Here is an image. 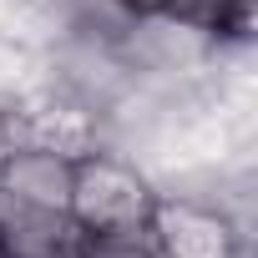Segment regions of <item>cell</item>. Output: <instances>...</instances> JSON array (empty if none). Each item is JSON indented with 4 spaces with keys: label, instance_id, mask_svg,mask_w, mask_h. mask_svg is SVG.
Listing matches in <instances>:
<instances>
[{
    "label": "cell",
    "instance_id": "cell-3",
    "mask_svg": "<svg viewBox=\"0 0 258 258\" xmlns=\"http://www.w3.org/2000/svg\"><path fill=\"white\" fill-rule=\"evenodd\" d=\"M81 228L66 208H26L0 198V258H76Z\"/></svg>",
    "mask_w": 258,
    "mask_h": 258
},
{
    "label": "cell",
    "instance_id": "cell-5",
    "mask_svg": "<svg viewBox=\"0 0 258 258\" xmlns=\"http://www.w3.org/2000/svg\"><path fill=\"white\" fill-rule=\"evenodd\" d=\"M76 258H157L147 243V223L142 228H121V233H81Z\"/></svg>",
    "mask_w": 258,
    "mask_h": 258
},
{
    "label": "cell",
    "instance_id": "cell-2",
    "mask_svg": "<svg viewBox=\"0 0 258 258\" xmlns=\"http://www.w3.org/2000/svg\"><path fill=\"white\" fill-rule=\"evenodd\" d=\"M147 243L157 258H248V228L223 203L187 192H157Z\"/></svg>",
    "mask_w": 258,
    "mask_h": 258
},
{
    "label": "cell",
    "instance_id": "cell-6",
    "mask_svg": "<svg viewBox=\"0 0 258 258\" xmlns=\"http://www.w3.org/2000/svg\"><path fill=\"white\" fill-rule=\"evenodd\" d=\"M121 11H132V16H147V11H162L167 0H116Z\"/></svg>",
    "mask_w": 258,
    "mask_h": 258
},
{
    "label": "cell",
    "instance_id": "cell-4",
    "mask_svg": "<svg viewBox=\"0 0 258 258\" xmlns=\"http://www.w3.org/2000/svg\"><path fill=\"white\" fill-rule=\"evenodd\" d=\"M71 172H76V157H61L51 147H16L0 162V198L26 208H66Z\"/></svg>",
    "mask_w": 258,
    "mask_h": 258
},
{
    "label": "cell",
    "instance_id": "cell-1",
    "mask_svg": "<svg viewBox=\"0 0 258 258\" xmlns=\"http://www.w3.org/2000/svg\"><path fill=\"white\" fill-rule=\"evenodd\" d=\"M157 203L152 177L116 147H91L76 157L71 172V198L66 213L76 218L81 233H121V228H142Z\"/></svg>",
    "mask_w": 258,
    "mask_h": 258
}]
</instances>
